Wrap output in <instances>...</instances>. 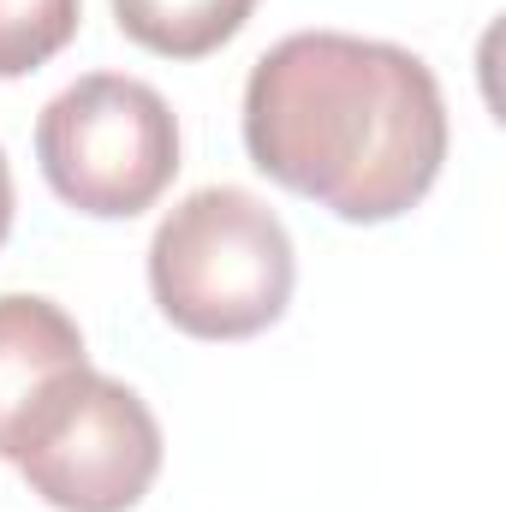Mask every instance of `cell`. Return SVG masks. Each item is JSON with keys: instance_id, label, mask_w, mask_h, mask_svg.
Returning <instances> with one entry per match:
<instances>
[{"instance_id": "6da1fadb", "label": "cell", "mask_w": 506, "mask_h": 512, "mask_svg": "<svg viewBox=\"0 0 506 512\" xmlns=\"http://www.w3.org/2000/svg\"><path fill=\"white\" fill-rule=\"evenodd\" d=\"M245 155L292 197L387 227L441 179L447 102L429 60L399 42L298 30L245 78Z\"/></svg>"}, {"instance_id": "7a4b0ae2", "label": "cell", "mask_w": 506, "mask_h": 512, "mask_svg": "<svg viewBox=\"0 0 506 512\" xmlns=\"http://www.w3.org/2000/svg\"><path fill=\"white\" fill-rule=\"evenodd\" d=\"M292 286V233L245 185L191 191L149 239V298L191 340H251L274 328Z\"/></svg>"}, {"instance_id": "3957f363", "label": "cell", "mask_w": 506, "mask_h": 512, "mask_svg": "<svg viewBox=\"0 0 506 512\" xmlns=\"http://www.w3.org/2000/svg\"><path fill=\"white\" fill-rule=\"evenodd\" d=\"M36 161L66 209L90 221H131L155 209L179 173V120L155 84L90 72L42 108Z\"/></svg>"}, {"instance_id": "277c9868", "label": "cell", "mask_w": 506, "mask_h": 512, "mask_svg": "<svg viewBox=\"0 0 506 512\" xmlns=\"http://www.w3.org/2000/svg\"><path fill=\"white\" fill-rule=\"evenodd\" d=\"M12 471L54 512H131L161 477V423L137 387L84 370L24 435Z\"/></svg>"}, {"instance_id": "5b68a950", "label": "cell", "mask_w": 506, "mask_h": 512, "mask_svg": "<svg viewBox=\"0 0 506 512\" xmlns=\"http://www.w3.org/2000/svg\"><path fill=\"white\" fill-rule=\"evenodd\" d=\"M90 370L78 322L42 292H0V459L12 465L42 411Z\"/></svg>"}, {"instance_id": "8992f818", "label": "cell", "mask_w": 506, "mask_h": 512, "mask_svg": "<svg viewBox=\"0 0 506 512\" xmlns=\"http://www.w3.org/2000/svg\"><path fill=\"white\" fill-rule=\"evenodd\" d=\"M256 0H114L120 36L161 60H209L245 24Z\"/></svg>"}, {"instance_id": "52a82bcc", "label": "cell", "mask_w": 506, "mask_h": 512, "mask_svg": "<svg viewBox=\"0 0 506 512\" xmlns=\"http://www.w3.org/2000/svg\"><path fill=\"white\" fill-rule=\"evenodd\" d=\"M84 24V0H0V78L48 66Z\"/></svg>"}, {"instance_id": "ba28073f", "label": "cell", "mask_w": 506, "mask_h": 512, "mask_svg": "<svg viewBox=\"0 0 506 512\" xmlns=\"http://www.w3.org/2000/svg\"><path fill=\"white\" fill-rule=\"evenodd\" d=\"M12 167H6V149H0V245H6V233H12Z\"/></svg>"}]
</instances>
